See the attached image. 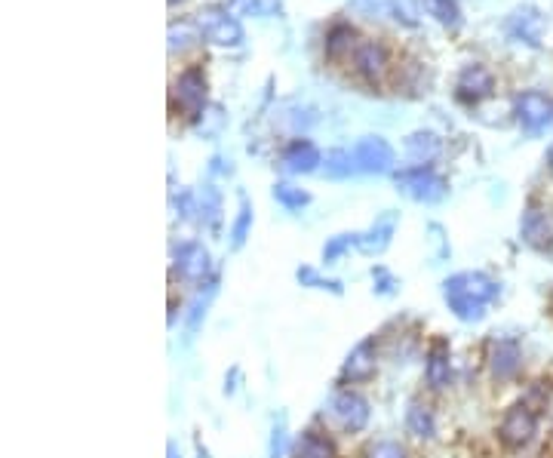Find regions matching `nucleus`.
<instances>
[{
  "instance_id": "f257e3e1",
  "label": "nucleus",
  "mask_w": 553,
  "mask_h": 458,
  "mask_svg": "<svg viewBox=\"0 0 553 458\" xmlns=\"http://www.w3.org/2000/svg\"><path fill=\"white\" fill-rule=\"evenodd\" d=\"M498 296H501V286L483 271H461V274H452L443 283V299H446L449 311L464 323L483 320L486 308Z\"/></svg>"
},
{
  "instance_id": "f03ea898",
  "label": "nucleus",
  "mask_w": 553,
  "mask_h": 458,
  "mask_svg": "<svg viewBox=\"0 0 553 458\" xmlns=\"http://www.w3.org/2000/svg\"><path fill=\"white\" fill-rule=\"evenodd\" d=\"M394 182L400 194L418 203H437L446 197V182L431 170V166H409V170H400L394 176Z\"/></svg>"
},
{
  "instance_id": "7ed1b4c3",
  "label": "nucleus",
  "mask_w": 553,
  "mask_h": 458,
  "mask_svg": "<svg viewBox=\"0 0 553 458\" xmlns=\"http://www.w3.org/2000/svg\"><path fill=\"white\" fill-rule=\"evenodd\" d=\"M197 34L216 47H240L243 44V25L219 7H209L197 13Z\"/></svg>"
},
{
  "instance_id": "20e7f679",
  "label": "nucleus",
  "mask_w": 553,
  "mask_h": 458,
  "mask_svg": "<svg viewBox=\"0 0 553 458\" xmlns=\"http://www.w3.org/2000/svg\"><path fill=\"white\" fill-rule=\"evenodd\" d=\"M514 111H517L520 127L529 136H538V133L553 127V99L547 93H538V90L520 93L517 102H514Z\"/></svg>"
},
{
  "instance_id": "39448f33",
  "label": "nucleus",
  "mask_w": 553,
  "mask_h": 458,
  "mask_svg": "<svg viewBox=\"0 0 553 458\" xmlns=\"http://www.w3.org/2000/svg\"><path fill=\"white\" fill-rule=\"evenodd\" d=\"M173 99L182 108V114L191 117V120H197L206 111V74H203V68L191 65L176 77Z\"/></svg>"
},
{
  "instance_id": "423d86ee",
  "label": "nucleus",
  "mask_w": 553,
  "mask_h": 458,
  "mask_svg": "<svg viewBox=\"0 0 553 458\" xmlns=\"http://www.w3.org/2000/svg\"><path fill=\"white\" fill-rule=\"evenodd\" d=\"M535 431H538L535 412L529 406H510L498 425V440L507 449H523L535 440Z\"/></svg>"
},
{
  "instance_id": "0eeeda50",
  "label": "nucleus",
  "mask_w": 553,
  "mask_h": 458,
  "mask_svg": "<svg viewBox=\"0 0 553 458\" xmlns=\"http://www.w3.org/2000/svg\"><path fill=\"white\" fill-rule=\"evenodd\" d=\"M354 163H357V170L360 173H391L394 170V148L388 139H381V136H366L354 145Z\"/></svg>"
},
{
  "instance_id": "6e6552de",
  "label": "nucleus",
  "mask_w": 553,
  "mask_h": 458,
  "mask_svg": "<svg viewBox=\"0 0 553 458\" xmlns=\"http://www.w3.org/2000/svg\"><path fill=\"white\" fill-rule=\"evenodd\" d=\"M332 412H335V419L338 425H342L348 434H360L369 419H372V409H369V400L357 391H338L332 397Z\"/></svg>"
},
{
  "instance_id": "1a4fd4ad",
  "label": "nucleus",
  "mask_w": 553,
  "mask_h": 458,
  "mask_svg": "<svg viewBox=\"0 0 553 458\" xmlns=\"http://www.w3.org/2000/svg\"><path fill=\"white\" fill-rule=\"evenodd\" d=\"M495 90V77L486 65L474 62V65H464L458 80H455V96L464 102V105H477L483 99H489Z\"/></svg>"
},
{
  "instance_id": "9d476101",
  "label": "nucleus",
  "mask_w": 553,
  "mask_h": 458,
  "mask_svg": "<svg viewBox=\"0 0 553 458\" xmlns=\"http://www.w3.org/2000/svg\"><path fill=\"white\" fill-rule=\"evenodd\" d=\"M520 237L526 246L538 249V253H553V216L541 206L529 203L520 219Z\"/></svg>"
},
{
  "instance_id": "9b49d317",
  "label": "nucleus",
  "mask_w": 553,
  "mask_h": 458,
  "mask_svg": "<svg viewBox=\"0 0 553 458\" xmlns=\"http://www.w3.org/2000/svg\"><path fill=\"white\" fill-rule=\"evenodd\" d=\"M173 268L182 280L188 283H203L212 271V259H209V249L197 240H188L176 249L173 256Z\"/></svg>"
},
{
  "instance_id": "f8f14e48",
  "label": "nucleus",
  "mask_w": 553,
  "mask_h": 458,
  "mask_svg": "<svg viewBox=\"0 0 553 458\" xmlns=\"http://www.w3.org/2000/svg\"><path fill=\"white\" fill-rule=\"evenodd\" d=\"M489 369L495 382H510L523 369V348L514 339H495L489 348Z\"/></svg>"
},
{
  "instance_id": "ddd939ff",
  "label": "nucleus",
  "mask_w": 553,
  "mask_h": 458,
  "mask_svg": "<svg viewBox=\"0 0 553 458\" xmlns=\"http://www.w3.org/2000/svg\"><path fill=\"white\" fill-rule=\"evenodd\" d=\"M547 31V19L541 16V10L535 7H520L514 16L507 19V34L517 40V44H526L532 50L541 47V37Z\"/></svg>"
},
{
  "instance_id": "4468645a",
  "label": "nucleus",
  "mask_w": 553,
  "mask_h": 458,
  "mask_svg": "<svg viewBox=\"0 0 553 458\" xmlns=\"http://www.w3.org/2000/svg\"><path fill=\"white\" fill-rule=\"evenodd\" d=\"M323 163V154H320V148L314 145V142H308V139H295V142H289L286 148H283V154H280V166L289 173V176H308V173H314L317 166Z\"/></svg>"
},
{
  "instance_id": "2eb2a0df",
  "label": "nucleus",
  "mask_w": 553,
  "mask_h": 458,
  "mask_svg": "<svg viewBox=\"0 0 553 458\" xmlns=\"http://www.w3.org/2000/svg\"><path fill=\"white\" fill-rule=\"evenodd\" d=\"M354 68L363 80L378 83L388 74V50L375 44V40H363V44H357V50H354Z\"/></svg>"
},
{
  "instance_id": "dca6fc26",
  "label": "nucleus",
  "mask_w": 553,
  "mask_h": 458,
  "mask_svg": "<svg viewBox=\"0 0 553 458\" xmlns=\"http://www.w3.org/2000/svg\"><path fill=\"white\" fill-rule=\"evenodd\" d=\"M397 222H400V216H397V213H391V210H388L385 216H378V219H375V225H372L366 234H360V243H357L360 253H369V256L385 253V249L391 246L394 231H397Z\"/></svg>"
},
{
  "instance_id": "f3484780",
  "label": "nucleus",
  "mask_w": 553,
  "mask_h": 458,
  "mask_svg": "<svg viewBox=\"0 0 553 458\" xmlns=\"http://www.w3.org/2000/svg\"><path fill=\"white\" fill-rule=\"evenodd\" d=\"M424 376L434 391H443L452 379V351L446 339H437L428 351V363H424Z\"/></svg>"
},
{
  "instance_id": "a211bd4d",
  "label": "nucleus",
  "mask_w": 553,
  "mask_h": 458,
  "mask_svg": "<svg viewBox=\"0 0 553 458\" xmlns=\"http://www.w3.org/2000/svg\"><path fill=\"white\" fill-rule=\"evenodd\" d=\"M372 376H375V348H372V339H366L348 354V360L342 366V376L338 379L348 385V382H366Z\"/></svg>"
},
{
  "instance_id": "6ab92c4d",
  "label": "nucleus",
  "mask_w": 553,
  "mask_h": 458,
  "mask_svg": "<svg viewBox=\"0 0 553 458\" xmlns=\"http://www.w3.org/2000/svg\"><path fill=\"white\" fill-rule=\"evenodd\" d=\"M351 10L363 13L366 19H385V16H394L397 22L415 25V16L400 4V0H351Z\"/></svg>"
},
{
  "instance_id": "aec40b11",
  "label": "nucleus",
  "mask_w": 553,
  "mask_h": 458,
  "mask_svg": "<svg viewBox=\"0 0 553 458\" xmlns=\"http://www.w3.org/2000/svg\"><path fill=\"white\" fill-rule=\"evenodd\" d=\"M440 136L437 133H428V130H418L412 136H406V157L415 163V166H428L431 160L440 157Z\"/></svg>"
},
{
  "instance_id": "412c9836",
  "label": "nucleus",
  "mask_w": 553,
  "mask_h": 458,
  "mask_svg": "<svg viewBox=\"0 0 553 458\" xmlns=\"http://www.w3.org/2000/svg\"><path fill=\"white\" fill-rule=\"evenodd\" d=\"M292 458H338L335 443L320 431H302L292 443Z\"/></svg>"
},
{
  "instance_id": "4be33fe9",
  "label": "nucleus",
  "mask_w": 553,
  "mask_h": 458,
  "mask_svg": "<svg viewBox=\"0 0 553 458\" xmlns=\"http://www.w3.org/2000/svg\"><path fill=\"white\" fill-rule=\"evenodd\" d=\"M406 431L418 440H434L437 434V419H434V412L431 406H424V403H409L406 409Z\"/></svg>"
},
{
  "instance_id": "5701e85b",
  "label": "nucleus",
  "mask_w": 553,
  "mask_h": 458,
  "mask_svg": "<svg viewBox=\"0 0 553 458\" xmlns=\"http://www.w3.org/2000/svg\"><path fill=\"white\" fill-rule=\"evenodd\" d=\"M197 210H200V222L209 228V231H219L222 225V194L216 185H203V191L197 194Z\"/></svg>"
},
{
  "instance_id": "b1692460",
  "label": "nucleus",
  "mask_w": 553,
  "mask_h": 458,
  "mask_svg": "<svg viewBox=\"0 0 553 458\" xmlns=\"http://www.w3.org/2000/svg\"><path fill=\"white\" fill-rule=\"evenodd\" d=\"M228 10L237 16H252V19H271L283 13V0H228Z\"/></svg>"
},
{
  "instance_id": "393cba45",
  "label": "nucleus",
  "mask_w": 553,
  "mask_h": 458,
  "mask_svg": "<svg viewBox=\"0 0 553 458\" xmlns=\"http://www.w3.org/2000/svg\"><path fill=\"white\" fill-rule=\"evenodd\" d=\"M216 293H219V280H209V283H203V289L194 296L191 311H188V339H194V332L200 329V323H203V317H206V308L212 305Z\"/></svg>"
},
{
  "instance_id": "a878e982",
  "label": "nucleus",
  "mask_w": 553,
  "mask_h": 458,
  "mask_svg": "<svg viewBox=\"0 0 553 458\" xmlns=\"http://www.w3.org/2000/svg\"><path fill=\"white\" fill-rule=\"evenodd\" d=\"M271 194H274V200L283 206V210H289V213H295V210H305V206L311 203V194H308V191L295 188V185H289V182H277Z\"/></svg>"
},
{
  "instance_id": "bb28decb",
  "label": "nucleus",
  "mask_w": 553,
  "mask_h": 458,
  "mask_svg": "<svg viewBox=\"0 0 553 458\" xmlns=\"http://www.w3.org/2000/svg\"><path fill=\"white\" fill-rule=\"evenodd\" d=\"M354 28L351 25H332V31L326 34V56L329 59H338L345 56L351 47H354Z\"/></svg>"
},
{
  "instance_id": "cd10ccee",
  "label": "nucleus",
  "mask_w": 553,
  "mask_h": 458,
  "mask_svg": "<svg viewBox=\"0 0 553 458\" xmlns=\"http://www.w3.org/2000/svg\"><path fill=\"white\" fill-rule=\"evenodd\" d=\"M357 170V163H354V154L351 151H329L326 154V176H332V179H345V176H351Z\"/></svg>"
},
{
  "instance_id": "c85d7f7f",
  "label": "nucleus",
  "mask_w": 553,
  "mask_h": 458,
  "mask_svg": "<svg viewBox=\"0 0 553 458\" xmlns=\"http://www.w3.org/2000/svg\"><path fill=\"white\" fill-rule=\"evenodd\" d=\"M295 277H299V283L302 286H311V289H326V293H332V296H342L345 293V286L342 283H338V280H329V277H320L314 268H299V271H295Z\"/></svg>"
},
{
  "instance_id": "c756f323",
  "label": "nucleus",
  "mask_w": 553,
  "mask_h": 458,
  "mask_svg": "<svg viewBox=\"0 0 553 458\" xmlns=\"http://www.w3.org/2000/svg\"><path fill=\"white\" fill-rule=\"evenodd\" d=\"M360 243V234H335L326 246H323V262L326 265H332V262H338L351 246H357Z\"/></svg>"
},
{
  "instance_id": "7c9ffc66",
  "label": "nucleus",
  "mask_w": 553,
  "mask_h": 458,
  "mask_svg": "<svg viewBox=\"0 0 553 458\" xmlns=\"http://www.w3.org/2000/svg\"><path fill=\"white\" fill-rule=\"evenodd\" d=\"M249 228H252V206H249L246 197H240V213H237L234 228H231V246H234V249H240V246L246 243Z\"/></svg>"
},
{
  "instance_id": "2f4dec72",
  "label": "nucleus",
  "mask_w": 553,
  "mask_h": 458,
  "mask_svg": "<svg viewBox=\"0 0 553 458\" xmlns=\"http://www.w3.org/2000/svg\"><path fill=\"white\" fill-rule=\"evenodd\" d=\"M424 10H428L443 25H458L461 22V13H458L455 0H424Z\"/></svg>"
},
{
  "instance_id": "473e14b6",
  "label": "nucleus",
  "mask_w": 553,
  "mask_h": 458,
  "mask_svg": "<svg viewBox=\"0 0 553 458\" xmlns=\"http://www.w3.org/2000/svg\"><path fill=\"white\" fill-rule=\"evenodd\" d=\"M366 458H406V449L394 440H378L366 446Z\"/></svg>"
},
{
  "instance_id": "72a5a7b5",
  "label": "nucleus",
  "mask_w": 553,
  "mask_h": 458,
  "mask_svg": "<svg viewBox=\"0 0 553 458\" xmlns=\"http://www.w3.org/2000/svg\"><path fill=\"white\" fill-rule=\"evenodd\" d=\"M372 283H375L372 289H375L378 296H391V293H397V286H400V283H397V277H394L388 268H381V265H378V268H372Z\"/></svg>"
},
{
  "instance_id": "f704fd0d",
  "label": "nucleus",
  "mask_w": 553,
  "mask_h": 458,
  "mask_svg": "<svg viewBox=\"0 0 553 458\" xmlns=\"http://www.w3.org/2000/svg\"><path fill=\"white\" fill-rule=\"evenodd\" d=\"M197 40V34L188 28V25H173L169 28V53H176V50H188L191 44Z\"/></svg>"
},
{
  "instance_id": "c9c22d12",
  "label": "nucleus",
  "mask_w": 553,
  "mask_h": 458,
  "mask_svg": "<svg viewBox=\"0 0 553 458\" xmlns=\"http://www.w3.org/2000/svg\"><path fill=\"white\" fill-rule=\"evenodd\" d=\"M173 203H176V210H179V216H182V219H194V216H200V210H197V197H194L191 191H179V194L173 197Z\"/></svg>"
},
{
  "instance_id": "e433bc0d",
  "label": "nucleus",
  "mask_w": 553,
  "mask_h": 458,
  "mask_svg": "<svg viewBox=\"0 0 553 458\" xmlns=\"http://www.w3.org/2000/svg\"><path fill=\"white\" fill-rule=\"evenodd\" d=\"M286 455V419L280 415V422L271 431V458H283Z\"/></svg>"
},
{
  "instance_id": "4c0bfd02",
  "label": "nucleus",
  "mask_w": 553,
  "mask_h": 458,
  "mask_svg": "<svg viewBox=\"0 0 553 458\" xmlns=\"http://www.w3.org/2000/svg\"><path fill=\"white\" fill-rule=\"evenodd\" d=\"M166 458H182V452H179L176 440H169V443H166Z\"/></svg>"
},
{
  "instance_id": "58836bf2",
  "label": "nucleus",
  "mask_w": 553,
  "mask_h": 458,
  "mask_svg": "<svg viewBox=\"0 0 553 458\" xmlns=\"http://www.w3.org/2000/svg\"><path fill=\"white\" fill-rule=\"evenodd\" d=\"M197 458H209V449L197 440Z\"/></svg>"
},
{
  "instance_id": "ea45409f",
  "label": "nucleus",
  "mask_w": 553,
  "mask_h": 458,
  "mask_svg": "<svg viewBox=\"0 0 553 458\" xmlns=\"http://www.w3.org/2000/svg\"><path fill=\"white\" fill-rule=\"evenodd\" d=\"M547 160L553 163V145H550V151H547Z\"/></svg>"
},
{
  "instance_id": "a19ab883",
  "label": "nucleus",
  "mask_w": 553,
  "mask_h": 458,
  "mask_svg": "<svg viewBox=\"0 0 553 458\" xmlns=\"http://www.w3.org/2000/svg\"><path fill=\"white\" fill-rule=\"evenodd\" d=\"M169 4H173V7H176V4H182V0H169Z\"/></svg>"
}]
</instances>
